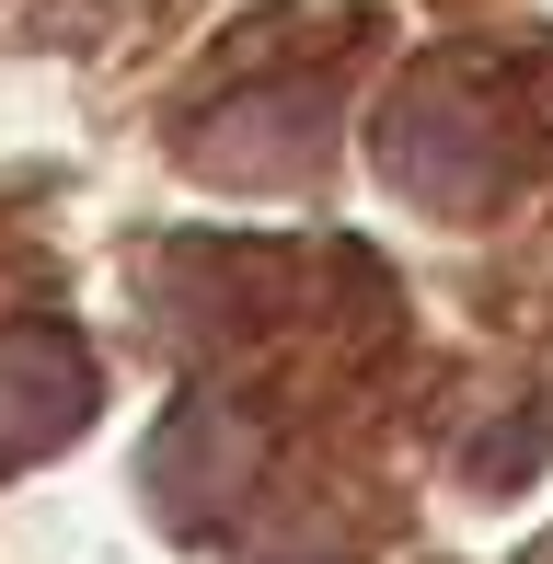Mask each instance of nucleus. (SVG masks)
Here are the masks:
<instances>
[{
    "instance_id": "f257e3e1",
    "label": "nucleus",
    "mask_w": 553,
    "mask_h": 564,
    "mask_svg": "<svg viewBox=\"0 0 553 564\" xmlns=\"http://www.w3.org/2000/svg\"><path fill=\"white\" fill-rule=\"evenodd\" d=\"M519 150H531V127H519L508 82H496V69H473V58L415 69L404 105H392V127H381L392 185L426 196V208H449V219H485L496 196H508Z\"/></svg>"
},
{
    "instance_id": "f03ea898",
    "label": "nucleus",
    "mask_w": 553,
    "mask_h": 564,
    "mask_svg": "<svg viewBox=\"0 0 553 564\" xmlns=\"http://www.w3.org/2000/svg\"><path fill=\"white\" fill-rule=\"evenodd\" d=\"M93 426V357L46 323H0V460H46Z\"/></svg>"
}]
</instances>
